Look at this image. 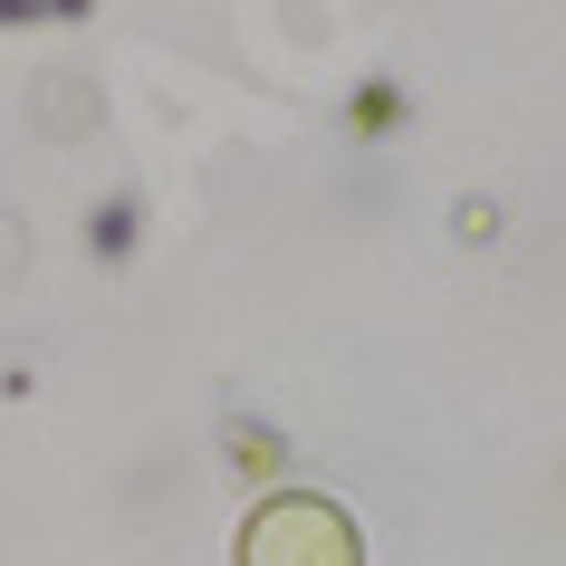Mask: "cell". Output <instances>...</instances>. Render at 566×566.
<instances>
[{"mask_svg":"<svg viewBox=\"0 0 566 566\" xmlns=\"http://www.w3.org/2000/svg\"><path fill=\"white\" fill-rule=\"evenodd\" d=\"M240 566H356V528L327 500H269L240 528Z\"/></svg>","mask_w":566,"mask_h":566,"instance_id":"1","label":"cell"}]
</instances>
